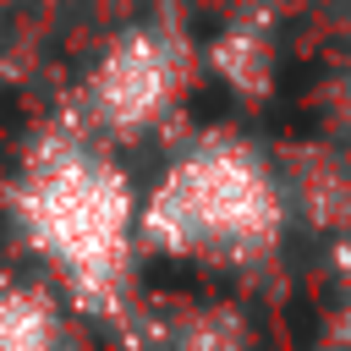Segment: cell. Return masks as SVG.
Here are the masks:
<instances>
[{
  "mask_svg": "<svg viewBox=\"0 0 351 351\" xmlns=\"http://www.w3.org/2000/svg\"><path fill=\"white\" fill-rule=\"evenodd\" d=\"M137 230L165 252H252L280 230V192L247 148L208 143L159 181Z\"/></svg>",
  "mask_w": 351,
  "mask_h": 351,
  "instance_id": "obj_1",
  "label": "cell"
},
{
  "mask_svg": "<svg viewBox=\"0 0 351 351\" xmlns=\"http://www.w3.org/2000/svg\"><path fill=\"white\" fill-rule=\"evenodd\" d=\"M22 225L38 241V252H49L77 280H110L137 225L132 186L88 148H60L27 176Z\"/></svg>",
  "mask_w": 351,
  "mask_h": 351,
  "instance_id": "obj_2",
  "label": "cell"
},
{
  "mask_svg": "<svg viewBox=\"0 0 351 351\" xmlns=\"http://www.w3.org/2000/svg\"><path fill=\"white\" fill-rule=\"evenodd\" d=\"M176 93V49L159 33H126L88 77V115L104 132H137Z\"/></svg>",
  "mask_w": 351,
  "mask_h": 351,
  "instance_id": "obj_3",
  "label": "cell"
},
{
  "mask_svg": "<svg viewBox=\"0 0 351 351\" xmlns=\"http://www.w3.org/2000/svg\"><path fill=\"white\" fill-rule=\"evenodd\" d=\"M55 313L38 291L0 296V351H55Z\"/></svg>",
  "mask_w": 351,
  "mask_h": 351,
  "instance_id": "obj_4",
  "label": "cell"
},
{
  "mask_svg": "<svg viewBox=\"0 0 351 351\" xmlns=\"http://www.w3.org/2000/svg\"><path fill=\"white\" fill-rule=\"evenodd\" d=\"M176 351H241V329H236V318L208 313V318H197V324L181 329V346Z\"/></svg>",
  "mask_w": 351,
  "mask_h": 351,
  "instance_id": "obj_5",
  "label": "cell"
}]
</instances>
